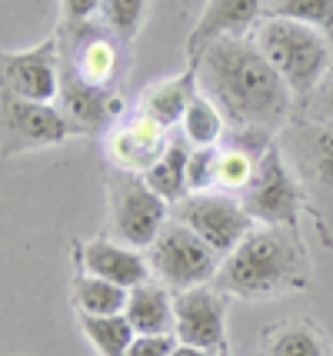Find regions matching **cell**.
<instances>
[{"instance_id": "6da1fadb", "label": "cell", "mask_w": 333, "mask_h": 356, "mask_svg": "<svg viewBox=\"0 0 333 356\" xmlns=\"http://www.w3.org/2000/svg\"><path fill=\"white\" fill-rule=\"evenodd\" d=\"M200 93H206L230 130H260L277 137L293 110V93L270 67L254 37H220L190 60Z\"/></svg>"}, {"instance_id": "7a4b0ae2", "label": "cell", "mask_w": 333, "mask_h": 356, "mask_svg": "<svg viewBox=\"0 0 333 356\" xmlns=\"http://www.w3.org/2000/svg\"><path fill=\"white\" fill-rule=\"evenodd\" d=\"M213 286L237 300H273L310 286V257L297 227H260L223 257Z\"/></svg>"}, {"instance_id": "3957f363", "label": "cell", "mask_w": 333, "mask_h": 356, "mask_svg": "<svg viewBox=\"0 0 333 356\" xmlns=\"http://www.w3.org/2000/svg\"><path fill=\"white\" fill-rule=\"evenodd\" d=\"M250 37L270 60V67L284 77L293 100L307 104L320 90V83L330 77L333 50L327 33L317 27H307L286 17H263Z\"/></svg>"}, {"instance_id": "277c9868", "label": "cell", "mask_w": 333, "mask_h": 356, "mask_svg": "<svg viewBox=\"0 0 333 356\" xmlns=\"http://www.w3.org/2000/svg\"><path fill=\"white\" fill-rule=\"evenodd\" d=\"M170 223V203L157 197L140 173L113 170L107 177V230L111 240L133 250L157 243L163 227Z\"/></svg>"}, {"instance_id": "5b68a950", "label": "cell", "mask_w": 333, "mask_h": 356, "mask_svg": "<svg viewBox=\"0 0 333 356\" xmlns=\"http://www.w3.org/2000/svg\"><path fill=\"white\" fill-rule=\"evenodd\" d=\"M147 260H150L154 280H160L170 293H184V290H193V286L213 283V277H217V270L223 264L220 253L210 250V243H204L187 223H180L177 217L163 227L157 243L147 250Z\"/></svg>"}, {"instance_id": "8992f818", "label": "cell", "mask_w": 333, "mask_h": 356, "mask_svg": "<svg viewBox=\"0 0 333 356\" xmlns=\"http://www.w3.org/2000/svg\"><path fill=\"white\" fill-rule=\"evenodd\" d=\"M240 203L250 213V220L260 227H297L300 223L303 186L280 143H273L267 154L260 156L254 184L243 190Z\"/></svg>"}, {"instance_id": "52a82bcc", "label": "cell", "mask_w": 333, "mask_h": 356, "mask_svg": "<svg viewBox=\"0 0 333 356\" xmlns=\"http://www.w3.org/2000/svg\"><path fill=\"white\" fill-rule=\"evenodd\" d=\"M70 137H80V134L57 104H33V100H20L14 93L0 97V140H3L7 160L31 154V150L57 147Z\"/></svg>"}, {"instance_id": "ba28073f", "label": "cell", "mask_w": 333, "mask_h": 356, "mask_svg": "<svg viewBox=\"0 0 333 356\" xmlns=\"http://www.w3.org/2000/svg\"><path fill=\"white\" fill-rule=\"evenodd\" d=\"M174 217L180 223H187L220 257H230L254 233V220L243 210L240 197H230V193H220V190L187 197L184 203L174 207Z\"/></svg>"}, {"instance_id": "9c48e42d", "label": "cell", "mask_w": 333, "mask_h": 356, "mask_svg": "<svg viewBox=\"0 0 333 356\" xmlns=\"http://www.w3.org/2000/svg\"><path fill=\"white\" fill-rule=\"evenodd\" d=\"M3 93L33 104H57L60 97V40L57 33L27 50H3L0 57Z\"/></svg>"}, {"instance_id": "30bf717a", "label": "cell", "mask_w": 333, "mask_h": 356, "mask_svg": "<svg viewBox=\"0 0 333 356\" xmlns=\"http://www.w3.org/2000/svg\"><path fill=\"white\" fill-rule=\"evenodd\" d=\"M167 143H170V130L160 127L147 110L137 107L120 124L111 127V134L104 137V154H107L113 170L143 177L167 150Z\"/></svg>"}, {"instance_id": "8fae6325", "label": "cell", "mask_w": 333, "mask_h": 356, "mask_svg": "<svg viewBox=\"0 0 333 356\" xmlns=\"http://www.w3.org/2000/svg\"><path fill=\"white\" fill-rule=\"evenodd\" d=\"M57 107L64 110V117L77 127L80 137H94V134L107 137L111 127L127 117V107H124V100L117 93L87 83L64 60H60V97H57Z\"/></svg>"}, {"instance_id": "7c38bea8", "label": "cell", "mask_w": 333, "mask_h": 356, "mask_svg": "<svg viewBox=\"0 0 333 356\" xmlns=\"http://www.w3.org/2000/svg\"><path fill=\"white\" fill-rule=\"evenodd\" d=\"M227 296L206 283V286H193L174 296L177 310V340L187 346H200L206 353H217L227 346Z\"/></svg>"}, {"instance_id": "4fadbf2b", "label": "cell", "mask_w": 333, "mask_h": 356, "mask_svg": "<svg viewBox=\"0 0 333 356\" xmlns=\"http://www.w3.org/2000/svg\"><path fill=\"white\" fill-rule=\"evenodd\" d=\"M267 14V0H206L187 37V63L197 60L220 37H247Z\"/></svg>"}, {"instance_id": "5bb4252c", "label": "cell", "mask_w": 333, "mask_h": 356, "mask_svg": "<svg viewBox=\"0 0 333 356\" xmlns=\"http://www.w3.org/2000/svg\"><path fill=\"white\" fill-rule=\"evenodd\" d=\"M80 266H83V273L104 277L117 283V286H127V290H133V286H140V283L154 277L143 250L124 247L111 236H97V240L80 243Z\"/></svg>"}, {"instance_id": "9a60e30c", "label": "cell", "mask_w": 333, "mask_h": 356, "mask_svg": "<svg viewBox=\"0 0 333 356\" xmlns=\"http://www.w3.org/2000/svg\"><path fill=\"white\" fill-rule=\"evenodd\" d=\"M286 143H293V160L300 170L333 193V124H317V120H297L286 127Z\"/></svg>"}, {"instance_id": "2e32d148", "label": "cell", "mask_w": 333, "mask_h": 356, "mask_svg": "<svg viewBox=\"0 0 333 356\" xmlns=\"http://www.w3.org/2000/svg\"><path fill=\"white\" fill-rule=\"evenodd\" d=\"M197 93H200L197 67L187 63L184 74L167 77V80H160V83H154V87H147V93L140 97V110H147L160 127L174 130L177 124H184V117H187V110H190Z\"/></svg>"}, {"instance_id": "e0dca14e", "label": "cell", "mask_w": 333, "mask_h": 356, "mask_svg": "<svg viewBox=\"0 0 333 356\" xmlns=\"http://www.w3.org/2000/svg\"><path fill=\"white\" fill-rule=\"evenodd\" d=\"M260 356H333L330 343L314 320L307 316H286L263 330Z\"/></svg>"}, {"instance_id": "ac0fdd59", "label": "cell", "mask_w": 333, "mask_h": 356, "mask_svg": "<svg viewBox=\"0 0 333 356\" xmlns=\"http://www.w3.org/2000/svg\"><path fill=\"white\" fill-rule=\"evenodd\" d=\"M174 296L160 280H147L140 286L130 290L127 300V323L133 326V333H174L177 326V310H174Z\"/></svg>"}, {"instance_id": "d6986e66", "label": "cell", "mask_w": 333, "mask_h": 356, "mask_svg": "<svg viewBox=\"0 0 333 356\" xmlns=\"http://www.w3.org/2000/svg\"><path fill=\"white\" fill-rule=\"evenodd\" d=\"M190 154H193V147L184 134H180V137H170V143H167V150L160 154V160L143 173L147 186H150L157 197H163L170 207H177V203H184L190 197V186H187Z\"/></svg>"}, {"instance_id": "ffe728a7", "label": "cell", "mask_w": 333, "mask_h": 356, "mask_svg": "<svg viewBox=\"0 0 333 356\" xmlns=\"http://www.w3.org/2000/svg\"><path fill=\"white\" fill-rule=\"evenodd\" d=\"M130 290L117 286L111 280L94 277V273H80L74 280V303L80 316H120L127 310Z\"/></svg>"}, {"instance_id": "44dd1931", "label": "cell", "mask_w": 333, "mask_h": 356, "mask_svg": "<svg viewBox=\"0 0 333 356\" xmlns=\"http://www.w3.org/2000/svg\"><path fill=\"white\" fill-rule=\"evenodd\" d=\"M260 150L243 147L237 140L220 143V163H217V190L230 197H243V190L254 184L257 167H260Z\"/></svg>"}, {"instance_id": "7402d4cb", "label": "cell", "mask_w": 333, "mask_h": 356, "mask_svg": "<svg viewBox=\"0 0 333 356\" xmlns=\"http://www.w3.org/2000/svg\"><path fill=\"white\" fill-rule=\"evenodd\" d=\"M227 130L230 127H227V117L220 113V107L206 93H197L184 124H180V134L190 140V147H220L227 140Z\"/></svg>"}, {"instance_id": "603a6c76", "label": "cell", "mask_w": 333, "mask_h": 356, "mask_svg": "<svg viewBox=\"0 0 333 356\" xmlns=\"http://www.w3.org/2000/svg\"><path fill=\"white\" fill-rule=\"evenodd\" d=\"M80 330L100 356H127L130 343L137 337L124 313L120 316H80Z\"/></svg>"}, {"instance_id": "cb8c5ba5", "label": "cell", "mask_w": 333, "mask_h": 356, "mask_svg": "<svg viewBox=\"0 0 333 356\" xmlns=\"http://www.w3.org/2000/svg\"><path fill=\"white\" fill-rule=\"evenodd\" d=\"M143 17H147V0H104L97 24L107 27L120 44H133V37L143 27Z\"/></svg>"}, {"instance_id": "d4e9b609", "label": "cell", "mask_w": 333, "mask_h": 356, "mask_svg": "<svg viewBox=\"0 0 333 356\" xmlns=\"http://www.w3.org/2000/svg\"><path fill=\"white\" fill-rule=\"evenodd\" d=\"M263 17H286V20L327 31L333 20V0H277L267 7Z\"/></svg>"}, {"instance_id": "484cf974", "label": "cell", "mask_w": 333, "mask_h": 356, "mask_svg": "<svg viewBox=\"0 0 333 356\" xmlns=\"http://www.w3.org/2000/svg\"><path fill=\"white\" fill-rule=\"evenodd\" d=\"M217 163H220V147H193L190 167H187V186L193 193H213L217 190Z\"/></svg>"}, {"instance_id": "4316f807", "label": "cell", "mask_w": 333, "mask_h": 356, "mask_svg": "<svg viewBox=\"0 0 333 356\" xmlns=\"http://www.w3.org/2000/svg\"><path fill=\"white\" fill-rule=\"evenodd\" d=\"M177 333H137L127 356H170L177 350Z\"/></svg>"}, {"instance_id": "83f0119b", "label": "cell", "mask_w": 333, "mask_h": 356, "mask_svg": "<svg viewBox=\"0 0 333 356\" xmlns=\"http://www.w3.org/2000/svg\"><path fill=\"white\" fill-rule=\"evenodd\" d=\"M303 107V117L307 120H317V124H333V70L330 77L320 83V90L307 100V104H300Z\"/></svg>"}, {"instance_id": "f1b7e54d", "label": "cell", "mask_w": 333, "mask_h": 356, "mask_svg": "<svg viewBox=\"0 0 333 356\" xmlns=\"http://www.w3.org/2000/svg\"><path fill=\"white\" fill-rule=\"evenodd\" d=\"M104 0H60V17L64 24H90L94 17H100Z\"/></svg>"}, {"instance_id": "f546056e", "label": "cell", "mask_w": 333, "mask_h": 356, "mask_svg": "<svg viewBox=\"0 0 333 356\" xmlns=\"http://www.w3.org/2000/svg\"><path fill=\"white\" fill-rule=\"evenodd\" d=\"M170 356H213L206 353V350H200V346H187V343H177V350Z\"/></svg>"}, {"instance_id": "4dcf8cb0", "label": "cell", "mask_w": 333, "mask_h": 356, "mask_svg": "<svg viewBox=\"0 0 333 356\" xmlns=\"http://www.w3.org/2000/svg\"><path fill=\"white\" fill-rule=\"evenodd\" d=\"M323 33H327V40H330V50H333V20H330V27H327Z\"/></svg>"}, {"instance_id": "1f68e13d", "label": "cell", "mask_w": 333, "mask_h": 356, "mask_svg": "<svg viewBox=\"0 0 333 356\" xmlns=\"http://www.w3.org/2000/svg\"><path fill=\"white\" fill-rule=\"evenodd\" d=\"M213 356H234V353H230V346H220V350H217Z\"/></svg>"}, {"instance_id": "d6a6232c", "label": "cell", "mask_w": 333, "mask_h": 356, "mask_svg": "<svg viewBox=\"0 0 333 356\" xmlns=\"http://www.w3.org/2000/svg\"><path fill=\"white\" fill-rule=\"evenodd\" d=\"M270 3H277V0H267V7H270Z\"/></svg>"}]
</instances>
